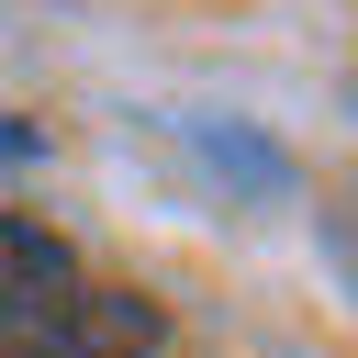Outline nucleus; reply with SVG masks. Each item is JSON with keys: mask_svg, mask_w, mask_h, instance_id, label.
Masks as SVG:
<instances>
[{"mask_svg": "<svg viewBox=\"0 0 358 358\" xmlns=\"http://www.w3.org/2000/svg\"><path fill=\"white\" fill-rule=\"evenodd\" d=\"M157 134H168V145H179V157H190V168H201L213 190H235V201H291V157H280V145H268L257 123H213V112H168Z\"/></svg>", "mask_w": 358, "mask_h": 358, "instance_id": "f257e3e1", "label": "nucleus"}, {"mask_svg": "<svg viewBox=\"0 0 358 358\" xmlns=\"http://www.w3.org/2000/svg\"><path fill=\"white\" fill-rule=\"evenodd\" d=\"M324 246H336V268H347V280H358V190H347V201H336V213H324Z\"/></svg>", "mask_w": 358, "mask_h": 358, "instance_id": "f03ea898", "label": "nucleus"}]
</instances>
